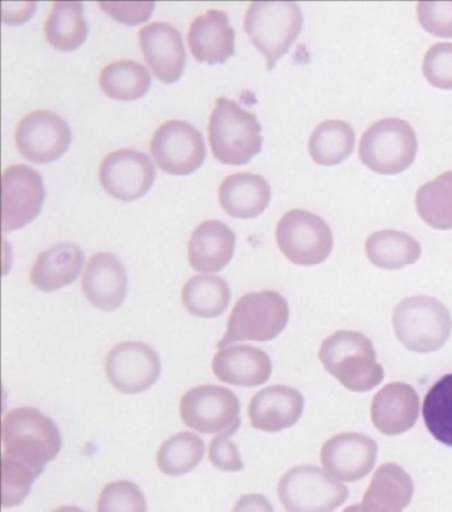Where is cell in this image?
<instances>
[{"label":"cell","instance_id":"obj_1","mask_svg":"<svg viewBox=\"0 0 452 512\" xmlns=\"http://www.w3.org/2000/svg\"><path fill=\"white\" fill-rule=\"evenodd\" d=\"M3 457L42 475L59 455L63 441L54 420L35 408L11 410L3 420Z\"/></svg>","mask_w":452,"mask_h":512},{"label":"cell","instance_id":"obj_2","mask_svg":"<svg viewBox=\"0 0 452 512\" xmlns=\"http://www.w3.org/2000/svg\"><path fill=\"white\" fill-rule=\"evenodd\" d=\"M325 371L352 392L365 393L384 380L372 340L360 332L339 331L323 341L319 351Z\"/></svg>","mask_w":452,"mask_h":512},{"label":"cell","instance_id":"obj_3","mask_svg":"<svg viewBox=\"0 0 452 512\" xmlns=\"http://www.w3.org/2000/svg\"><path fill=\"white\" fill-rule=\"evenodd\" d=\"M209 141L214 157L222 164L247 165L262 152V125L238 103L221 97L211 115Z\"/></svg>","mask_w":452,"mask_h":512},{"label":"cell","instance_id":"obj_4","mask_svg":"<svg viewBox=\"0 0 452 512\" xmlns=\"http://www.w3.org/2000/svg\"><path fill=\"white\" fill-rule=\"evenodd\" d=\"M303 12L296 3L255 2L248 8L244 30L267 59L272 71L303 30Z\"/></svg>","mask_w":452,"mask_h":512},{"label":"cell","instance_id":"obj_5","mask_svg":"<svg viewBox=\"0 0 452 512\" xmlns=\"http://www.w3.org/2000/svg\"><path fill=\"white\" fill-rule=\"evenodd\" d=\"M289 306L287 300L275 291L252 292L235 304L227 323L226 335L218 348H226L238 341H271L287 327Z\"/></svg>","mask_w":452,"mask_h":512},{"label":"cell","instance_id":"obj_6","mask_svg":"<svg viewBox=\"0 0 452 512\" xmlns=\"http://www.w3.org/2000/svg\"><path fill=\"white\" fill-rule=\"evenodd\" d=\"M398 340L411 352H437L450 339L449 310L430 296H413L399 303L393 312Z\"/></svg>","mask_w":452,"mask_h":512},{"label":"cell","instance_id":"obj_7","mask_svg":"<svg viewBox=\"0 0 452 512\" xmlns=\"http://www.w3.org/2000/svg\"><path fill=\"white\" fill-rule=\"evenodd\" d=\"M418 152L417 134L399 119L377 121L360 142V160L374 173L396 176L413 164Z\"/></svg>","mask_w":452,"mask_h":512},{"label":"cell","instance_id":"obj_8","mask_svg":"<svg viewBox=\"0 0 452 512\" xmlns=\"http://www.w3.org/2000/svg\"><path fill=\"white\" fill-rule=\"evenodd\" d=\"M279 498L287 512H333L344 505L349 490L316 466H297L279 482Z\"/></svg>","mask_w":452,"mask_h":512},{"label":"cell","instance_id":"obj_9","mask_svg":"<svg viewBox=\"0 0 452 512\" xmlns=\"http://www.w3.org/2000/svg\"><path fill=\"white\" fill-rule=\"evenodd\" d=\"M182 421L202 434L234 436L240 420V401L225 386L201 385L190 389L179 404Z\"/></svg>","mask_w":452,"mask_h":512},{"label":"cell","instance_id":"obj_10","mask_svg":"<svg viewBox=\"0 0 452 512\" xmlns=\"http://www.w3.org/2000/svg\"><path fill=\"white\" fill-rule=\"evenodd\" d=\"M276 241L285 258L297 266H317L333 250V234L319 215L305 210H291L280 219Z\"/></svg>","mask_w":452,"mask_h":512},{"label":"cell","instance_id":"obj_11","mask_svg":"<svg viewBox=\"0 0 452 512\" xmlns=\"http://www.w3.org/2000/svg\"><path fill=\"white\" fill-rule=\"evenodd\" d=\"M154 161L171 176H190L206 160V144L202 133L185 121L171 120L154 133Z\"/></svg>","mask_w":452,"mask_h":512},{"label":"cell","instance_id":"obj_12","mask_svg":"<svg viewBox=\"0 0 452 512\" xmlns=\"http://www.w3.org/2000/svg\"><path fill=\"white\" fill-rule=\"evenodd\" d=\"M3 233L30 225L39 217L46 189L38 170L27 165L10 166L3 173Z\"/></svg>","mask_w":452,"mask_h":512},{"label":"cell","instance_id":"obj_13","mask_svg":"<svg viewBox=\"0 0 452 512\" xmlns=\"http://www.w3.org/2000/svg\"><path fill=\"white\" fill-rule=\"evenodd\" d=\"M72 130L63 117L50 111H36L24 117L16 129V145L24 158L34 164H51L68 152Z\"/></svg>","mask_w":452,"mask_h":512},{"label":"cell","instance_id":"obj_14","mask_svg":"<svg viewBox=\"0 0 452 512\" xmlns=\"http://www.w3.org/2000/svg\"><path fill=\"white\" fill-rule=\"evenodd\" d=\"M105 368L114 388L125 394H138L157 383L161 360L149 345L125 341L109 352Z\"/></svg>","mask_w":452,"mask_h":512},{"label":"cell","instance_id":"obj_15","mask_svg":"<svg viewBox=\"0 0 452 512\" xmlns=\"http://www.w3.org/2000/svg\"><path fill=\"white\" fill-rule=\"evenodd\" d=\"M156 168L146 154L133 149L108 154L100 166V184L122 202L136 201L152 189Z\"/></svg>","mask_w":452,"mask_h":512},{"label":"cell","instance_id":"obj_16","mask_svg":"<svg viewBox=\"0 0 452 512\" xmlns=\"http://www.w3.org/2000/svg\"><path fill=\"white\" fill-rule=\"evenodd\" d=\"M378 446L364 434L342 433L325 442L321 463L333 478L341 482H356L372 473L376 465Z\"/></svg>","mask_w":452,"mask_h":512},{"label":"cell","instance_id":"obj_17","mask_svg":"<svg viewBox=\"0 0 452 512\" xmlns=\"http://www.w3.org/2000/svg\"><path fill=\"white\" fill-rule=\"evenodd\" d=\"M141 50L154 75L165 84L181 79L186 67V50L181 32L169 23L148 24L140 31Z\"/></svg>","mask_w":452,"mask_h":512},{"label":"cell","instance_id":"obj_18","mask_svg":"<svg viewBox=\"0 0 452 512\" xmlns=\"http://www.w3.org/2000/svg\"><path fill=\"white\" fill-rule=\"evenodd\" d=\"M304 410V397L291 386L274 385L252 397L248 416L252 428L266 433H279L292 428Z\"/></svg>","mask_w":452,"mask_h":512},{"label":"cell","instance_id":"obj_19","mask_svg":"<svg viewBox=\"0 0 452 512\" xmlns=\"http://www.w3.org/2000/svg\"><path fill=\"white\" fill-rule=\"evenodd\" d=\"M81 288L93 307L111 312L124 303L128 294V275L116 256L96 254L89 260Z\"/></svg>","mask_w":452,"mask_h":512},{"label":"cell","instance_id":"obj_20","mask_svg":"<svg viewBox=\"0 0 452 512\" xmlns=\"http://www.w3.org/2000/svg\"><path fill=\"white\" fill-rule=\"evenodd\" d=\"M187 42L199 63L225 64L235 55V30L226 12L209 10L190 24Z\"/></svg>","mask_w":452,"mask_h":512},{"label":"cell","instance_id":"obj_21","mask_svg":"<svg viewBox=\"0 0 452 512\" xmlns=\"http://www.w3.org/2000/svg\"><path fill=\"white\" fill-rule=\"evenodd\" d=\"M419 417V396L413 386L403 383L386 385L373 398V425L385 436L409 432Z\"/></svg>","mask_w":452,"mask_h":512},{"label":"cell","instance_id":"obj_22","mask_svg":"<svg viewBox=\"0 0 452 512\" xmlns=\"http://www.w3.org/2000/svg\"><path fill=\"white\" fill-rule=\"evenodd\" d=\"M213 372L223 383L254 388L272 375L270 356L252 345L222 348L213 360Z\"/></svg>","mask_w":452,"mask_h":512},{"label":"cell","instance_id":"obj_23","mask_svg":"<svg viewBox=\"0 0 452 512\" xmlns=\"http://www.w3.org/2000/svg\"><path fill=\"white\" fill-rule=\"evenodd\" d=\"M234 231L221 221H206L194 230L189 242V262L195 271L214 274L234 258Z\"/></svg>","mask_w":452,"mask_h":512},{"label":"cell","instance_id":"obj_24","mask_svg":"<svg viewBox=\"0 0 452 512\" xmlns=\"http://www.w3.org/2000/svg\"><path fill=\"white\" fill-rule=\"evenodd\" d=\"M271 188L266 178L252 173L228 176L219 188V202L236 219H254L267 209Z\"/></svg>","mask_w":452,"mask_h":512},{"label":"cell","instance_id":"obj_25","mask_svg":"<svg viewBox=\"0 0 452 512\" xmlns=\"http://www.w3.org/2000/svg\"><path fill=\"white\" fill-rule=\"evenodd\" d=\"M414 483L397 463H385L374 474L361 503L362 512H402L410 505Z\"/></svg>","mask_w":452,"mask_h":512},{"label":"cell","instance_id":"obj_26","mask_svg":"<svg viewBox=\"0 0 452 512\" xmlns=\"http://www.w3.org/2000/svg\"><path fill=\"white\" fill-rule=\"evenodd\" d=\"M83 266V250L73 243H60L38 256L32 267L31 283L43 292L57 291L75 282Z\"/></svg>","mask_w":452,"mask_h":512},{"label":"cell","instance_id":"obj_27","mask_svg":"<svg viewBox=\"0 0 452 512\" xmlns=\"http://www.w3.org/2000/svg\"><path fill=\"white\" fill-rule=\"evenodd\" d=\"M370 262L384 270H401L417 263L421 258V245L402 231H377L370 235L365 245Z\"/></svg>","mask_w":452,"mask_h":512},{"label":"cell","instance_id":"obj_28","mask_svg":"<svg viewBox=\"0 0 452 512\" xmlns=\"http://www.w3.org/2000/svg\"><path fill=\"white\" fill-rule=\"evenodd\" d=\"M230 300V287L219 276H194L182 290L183 306L197 318H218L227 310Z\"/></svg>","mask_w":452,"mask_h":512},{"label":"cell","instance_id":"obj_29","mask_svg":"<svg viewBox=\"0 0 452 512\" xmlns=\"http://www.w3.org/2000/svg\"><path fill=\"white\" fill-rule=\"evenodd\" d=\"M89 34L80 2H56L46 23L48 43L56 50L72 52L80 48Z\"/></svg>","mask_w":452,"mask_h":512},{"label":"cell","instance_id":"obj_30","mask_svg":"<svg viewBox=\"0 0 452 512\" xmlns=\"http://www.w3.org/2000/svg\"><path fill=\"white\" fill-rule=\"evenodd\" d=\"M356 133L348 123L329 120L313 130L309 140V153L316 164L335 166L353 153Z\"/></svg>","mask_w":452,"mask_h":512},{"label":"cell","instance_id":"obj_31","mask_svg":"<svg viewBox=\"0 0 452 512\" xmlns=\"http://www.w3.org/2000/svg\"><path fill=\"white\" fill-rule=\"evenodd\" d=\"M152 76L144 65L121 60L107 65L100 75V87L108 97L120 101H136L149 92Z\"/></svg>","mask_w":452,"mask_h":512},{"label":"cell","instance_id":"obj_32","mask_svg":"<svg viewBox=\"0 0 452 512\" xmlns=\"http://www.w3.org/2000/svg\"><path fill=\"white\" fill-rule=\"evenodd\" d=\"M419 217L435 230L452 229V172L421 186L415 197Z\"/></svg>","mask_w":452,"mask_h":512},{"label":"cell","instance_id":"obj_33","mask_svg":"<svg viewBox=\"0 0 452 512\" xmlns=\"http://www.w3.org/2000/svg\"><path fill=\"white\" fill-rule=\"evenodd\" d=\"M205 442L193 433L175 434L158 450L157 463L162 473L170 477L189 474L201 463Z\"/></svg>","mask_w":452,"mask_h":512},{"label":"cell","instance_id":"obj_34","mask_svg":"<svg viewBox=\"0 0 452 512\" xmlns=\"http://www.w3.org/2000/svg\"><path fill=\"white\" fill-rule=\"evenodd\" d=\"M423 420L435 440L452 448V373L443 376L426 394Z\"/></svg>","mask_w":452,"mask_h":512},{"label":"cell","instance_id":"obj_35","mask_svg":"<svg viewBox=\"0 0 452 512\" xmlns=\"http://www.w3.org/2000/svg\"><path fill=\"white\" fill-rule=\"evenodd\" d=\"M97 512H148V505L136 483L117 481L101 491Z\"/></svg>","mask_w":452,"mask_h":512},{"label":"cell","instance_id":"obj_36","mask_svg":"<svg viewBox=\"0 0 452 512\" xmlns=\"http://www.w3.org/2000/svg\"><path fill=\"white\" fill-rule=\"evenodd\" d=\"M3 462V507H16L22 505L28 497L36 479L40 474L22 463L11 461L2 457Z\"/></svg>","mask_w":452,"mask_h":512},{"label":"cell","instance_id":"obj_37","mask_svg":"<svg viewBox=\"0 0 452 512\" xmlns=\"http://www.w3.org/2000/svg\"><path fill=\"white\" fill-rule=\"evenodd\" d=\"M423 75L435 88L452 89V43H437L426 52Z\"/></svg>","mask_w":452,"mask_h":512},{"label":"cell","instance_id":"obj_38","mask_svg":"<svg viewBox=\"0 0 452 512\" xmlns=\"http://www.w3.org/2000/svg\"><path fill=\"white\" fill-rule=\"evenodd\" d=\"M417 12L423 30L437 38L452 39V3L422 2Z\"/></svg>","mask_w":452,"mask_h":512},{"label":"cell","instance_id":"obj_39","mask_svg":"<svg viewBox=\"0 0 452 512\" xmlns=\"http://www.w3.org/2000/svg\"><path fill=\"white\" fill-rule=\"evenodd\" d=\"M101 10L118 23L126 26L148 22L152 18L156 3L154 2H99Z\"/></svg>","mask_w":452,"mask_h":512},{"label":"cell","instance_id":"obj_40","mask_svg":"<svg viewBox=\"0 0 452 512\" xmlns=\"http://www.w3.org/2000/svg\"><path fill=\"white\" fill-rule=\"evenodd\" d=\"M209 458L217 469L226 471V473H238L244 469L238 448L227 436H218L211 441Z\"/></svg>","mask_w":452,"mask_h":512},{"label":"cell","instance_id":"obj_41","mask_svg":"<svg viewBox=\"0 0 452 512\" xmlns=\"http://www.w3.org/2000/svg\"><path fill=\"white\" fill-rule=\"evenodd\" d=\"M232 512H275L271 502L264 495L248 494L240 498Z\"/></svg>","mask_w":452,"mask_h":512},{"label":"cell","instance_id":"obj_42","mask_svg":"<svg viewBox=\"0 0 452 512\" xmlns=\"http://www.w3.org/2000/svg\"><path fill=\"white\" fill-rule=\"evenodd\" d=\"M54 512H85V511L79 509V507L64 506V507H60V509H57Z\"/></svg>","mask_w":452,"mask_h":512},{"label":"cell","instance_id":"obj_43","mask_svg":"<svg viewBox=\"0 0 452 512\" xmlns=\"http://www.w3.org/2000/svg\"><path fill=\"white\" fill-rule=\"evenodd\" d=\"M342 512H362V507H361V505H354V506L348 507V509H345Z\"/></svg>","mask_w":452,"mask_h":512}]
</instances>
